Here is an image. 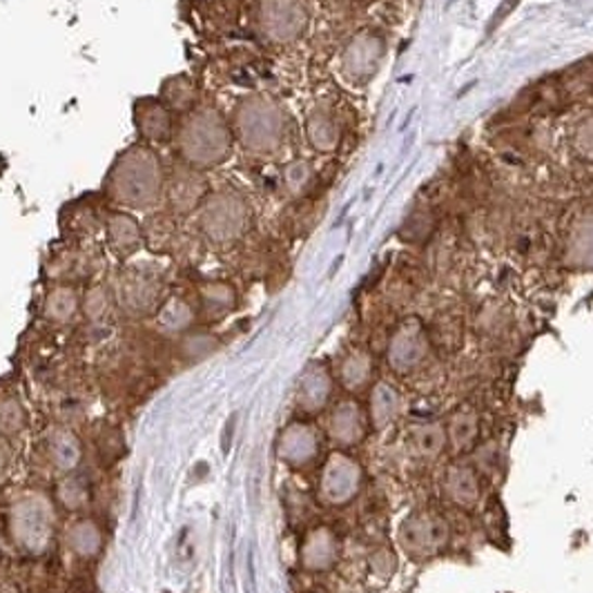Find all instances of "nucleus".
Here are the masks:
<instances>
[{"mask_svg": "<svg viewBox=\"0 0 593 593\" xmlns=\"http://www.w3.org/2000/svg\"><path fill=\"white\" fill-rule=\"evenodd\" d=\"M165 167L148 143H135L125 148L105 175V194L123 210H152L165 194Z\"/></svg>", "mask_w": 593, "mask_h": 593, "instance_id": "f257e3e1", "label": "nucleus"}, {"mask_svg": "<svg viewBox=\"0 0 593 593\" xmlns=\"http://www.w3.org/2000/svg\"><path fill=\"white\" fill-rule=\"evenodd\" d=\"M173 141L181 163L197 173L224 165L237 143L230 121L215 105H197L184 114Z\"/></svg>", "mask_w": 593, "mask_h": 593, "instance_id": "f03ea898", "label": "nucleus"}, {"mask_svg": "<svg viewBox=\"0 0 593 593\" xmlns=\"http://www.w3.org/2000/svg\"><path fill=\"white\" fill-rule=\"evenodd\" d=\"M235 139L252 154H273L286 137V114L281 105L264 94L239 101L230 118Z\"/></svg>", "mask_w": 593, "mask_h": 593, "instance_id": "7ed1b4c3", "label": "nucleus"}, {"mask_svg": "<svg viewBox=\"0 0 593 593\" xmlns=\"http://www.w3.org/2000/svg\"><path fill=\"white\" fill-rule=\"evenodd\" d=\"M252 205L232 188L210 192L197 210L199 232L212 245H232L252 228Z\"/></svg>", "mask_w": 593, "mask_h": 593, "instance_id": "20e7f679", "label": "nucleus"}, {"mask_svg": "<svg viewBox=\"0 0 593 593\" xmlns=\"http://www.w3.org/2000/svg\"><path fill=\"white\" fill-rule=\"evenodd\" d=\"M400 544L413 560H431L451 544V525L433 508H421L402 522Z\"/></svg>", "mask_w": 593, "mask_h": 593, "instance_id": "39448f33", "label": "nucleus"}, {"mask_svg": "<svg viewBox=\"0 0 593 593\" xmlns=\"http://www.w3.org/2000/svg\"><path fill=\"white\" fill-rule=\"evenodd\" d=\"M364 487V466L362 462L344 449L328 453L321 474H319V497L328 506L351 504Z\"/></svg>", "mask_w": 593, "mask_h": 593, "instance_id": "423d86ee", "label": "nucleus"}, {"mask_svg": "<svg viewBox=\"0 0 593 593\" xmlns=\"http://www.w3.org/2000/svg\"><path fill=\"white\" fill-rule=\"evenodd\" d=\"M431 355V335L417 317L400 321L389 339L387 362L395 375H411Z\"/></svg>", "mask_w": 593, "mask_h": 593, "instance_id": "0eeeda50", "label": "nucleus"}, {"mask_svg": "<svg viewBox=\"0 0 593 593\" xmlns=\"http://www.w3.org/2000/svg\"><path fill=\"white\" fill-rule=\"evenodd\" d=\"M257 21L268 40L286 46L304 36L311 16L304 0H262Z\"/></svg>", "mask_w": 593, "mask_h": 593, "instance_id": "6e6552de", "label": "nucleus"}, {"mask_svg": "<svg viewBox=\"0 0 593 593\" xmlns=\"http://www.w3.org/2000/svg\"><path fill=\"white\" fill-rule=\"evenodd\" d=\"M368 431H370L368 411L355 395L335 402L328 415L326 433L337 449L344 451L357 449L368 438Z\"/></svg>", "mask_w": 593, "mask_h": 593, "instance_id": "1a4fd4ad", "label": "nucleus"}, {"mask_svg": "<svg viewBox=\"0 0 593 593\" xmlns=\"http://www.w3.org/2000/svg\"><path fill=\"white\" fill-rule=\"evenodd\" d=\"M277 451L292 469H306L321 455V433L308 417H300L281 431Z\"/></svg>", "mask_w": 593, "mask_h": 593, "instance_id": "9d476101", "label": "nucleus"}, {"mask_svg": "<svg viewBox=\"0 0 593 593\" xmlns=\"http://www.w3.org/2000/svg\"><path fill=\"white\" fill-rule=\"evenodd\" d=\"M135 127L143 143L148 146H165L175 139V114L159 97H143L135 103L133 110Z\"/></svg>", "mask_w": 593, "mask_h": 593, "instance_id": "9b49d317", "label": "nucleus"}, {"mask_svg": "<svg viewBox=\"0 0 593 593\" xmlns=\"http://www.w3.org/2000/svg\"><path fill=\"white\" fill-rule=\"evenodd\" d=\"M442 489L446 497L462 508V512H474L482 502V480L476 466L464 457H455L444 471Z\"/></svg>", "mask_w": 593, "mask_h": 593, "instance_id": "f8f14e48", "label": "nucleus"}, {"mask_svg": "<svg viewBox=\"0 0 593 593\" xmlns=\"http://www.w3.org/2000/svg\"><path fill=\"white\" fill-rule=\"evenodd\" d=\"M332 391H335V375L330 366L324 362H313L304 370L300 387H296V406H300V411L306 417L319 415L330 404Z\"/></svg>", "mask_w": 593, "mask_h": 593, "instance_id": "ddd939ff", "label": "nucleus"}, {"mask_svg": "<svg viewBox=\"0 0 593 593\" xmlns=\"http://www.w3.org/2000/svg\"><path fill=\"white\" fill-rule=\"evenodd\" d=\"M339 551H342V544L332 527H313L302 542V565L313 573L330 571L339 560Z\"/></svg>", "mask_w": 593, "mask_h": 593, "instance_id": "4468645a", "label": "nucleus"}, {"mask_svg": "<svg viewBox=\"0 0 593 593\" xmlns=\"http://www.w3.org/2000/svg\"><path fill=\"white\" fill-rule=\"evenodd\" d=\"M337 379L349 395H359L368 391L377 381L375 355L364 346H355L346 351V355L337 366Z\"/></svg>", "mask_w": 593, "mask_h": 593, "instance_id": "2eb2a0df", "label": "nucleus"}, {"mask_svg": "<svg viewBox=\"0 0 593 593\" xmlns=\"http://www.w3.org/2000/svg\"><path fill=\"white\" fill-rule=\"evenodd\" d=\"M105 237L110 250L121 260L133 257L143 243V228L130 210H110L105 217Z\"/></svg>", "mask_w": 593, "mask_h": 593, "instance_id": "dca6fc26", "label": "nucleus"}, {"mask_svg": "<svg viewBox=\"0 0 593 593\" xmlns=\"http://www.w3.org/2000/svg\"><path fill=\"white\" fill-rule=\"evenodd\" d=\"M449 451L455 457L469 455L480 442V411L474 404L457 406L446 421Z\"/></svg>", "mask_w": 593, "mask_h": 593, "instance_id": "f3484780", "label": "nucleus"}, {"mask_svg": "<svg viewBox=\"0 0 593 593\" xmlns=\"http://www.w3.org/2000/svg\"><path fill=\"white\" fill-rule=\"evenodd\" d=\"M167 203L173 207V212H179V215H190V212H197L205 197L210 194L207 181L201 177V173L192 167H186L165 186Z\"/></svg>", "mask_w": 593, "mask_h": 593, "instance_id": "a211bd4d", "label": "nucleus"}, {"mask_svg": "<svg viewBox=\"0 0 593 593\" xmlns=\"http://www.w3.org/2000/svg\"><path fill=\"white\" fill-rule=\"evenodd\" d=\"M368 419L373 431H387L398 421V415L402 411V395L395 384L389 379H377L368 389Z\"/></svg>", "mask_w": 593, "mask_h": 593, "instance_id": "6ab92c4d", "label": "nucleus"}, {"mask_svg": "<svg viewBox=\"0 0 593 593\" xmlns=\"http://www.w3.org/2000/svg\"><path fill=\"white\" fill-rule=\"evenodd\" d=\"M408 449L419 459H438L449 451L446 424L440 419L417 421L408 431Z\"/></svg>", "mask_w": 593, "mask_h": 593, "instance_id": "aec40b11", "label": "nucleus"}, {"mask_svg": "<svg viewBox=\"0 0 593 593\" xmlns=\"http://www.w3.org/2000/svg\"><path fill=\"white\" fill-rule=\"evenodd\" d=\"M156 300H159L156 279L143 273H133L121 279V304H125L127 311L148 313L156 306Z\"/></svg>", "mask_w": 593, "mask_h": 593, "instance_id": "412c9836", "label": "nucleus"}, {"mask_svg": "<svg viewBox=\"0 0 593 593\" xmlns=\"http://www.w3.org/2000/svg\"><path fill=\"white\" fill-rule=\"evenodd\" d=\"M159 99L169 110H173V114L184 116L199 105V88H197L194 78H190L188 74H179V76H173L163 83V90H161Z\"/></svg>", "mask_w": 593, "mask_h": 593, "instance_id": "4be33fe9", "label": "nucleus"}, {"mask_svg": "<svg viewBox=\"0 0 593 593\" xmlns=\"http://www.w3.org/2000/svg\"><path fill=\"white\" fill-rule=\"evenodd\" d=\"M306 135L315 150L330 152L339 143V125L328 110L315 108L306 121Z\"/></svg>", "mask_w": 593, "mask_h": 593, "instance_id": "5701e85b", "label": "nucleus"}, {"mask_svg": "<svg viewBox=\"0 0 593 593\" xmlns=\"http://www.w3.org/2000/svg\"><path fill=\"white\" fill-rule=\"evenodd\" d=\"M80 308V296L72 286H56L46 300V317L56 324H67Z\"/></svg>", "mask_w": 593, "mask_h": 593, "instance_id": "b1692460", "label": "nucleus"}, {"mask_svg": "<svg viewBox=\"0 0 593 593\" xmlns=\"http://www.w3.org/2000/svg\"><path fill=\"white\" fill-rule=\"evenodd\" d=\"M201 306L210 317H224L237 306V292L226 281H212L201 288Z\"/></svg>", "mask_w": 593, "mask_h": 593, "instance_id": "393cba45", "label": "nucleus"}, {"mask_svg": "<svg viewBox=\"0 0 593 593\" xmlns=\"http://www.w3.org/2000/svg\"><path fill=\"white\" fill-rule=\"evenodd\" d=\"M377 59V48H373L370 36L355 38L344 52V70L355 78L373 74V61Z\"/></svg>", "mask_w": 593, "mask_h": 593, "instance_id": "a878e982", "label": "nucleus"}, {"mask_svg": "<svg viewBox=\"0 0 593 593\" xmlns=\"http://www.w3.org/2000/svg\"><path fill=\"white\" fill-rule=\"evenodd\" d=\"M108 308H110V294L105 288L94 286L92 290H88V294H85V300H83L85 315L92 317V319H99L108 313Z\"/></svg>", "mask_w": 593, "mask_h": 593, "instance_id": "bb28decb", "label": "nucleus"}, {"mask_svg": "<svg viewBox=\"0 0 593 593\" xmlns=\"http://www.w3.org/2000/svg\"><path fill=\"white\" fill-rule=\"evenodd\" d=\"M190 315H192L190 306H188V304H184L181 300H173V302H169L167 306H163V313H161L163 324H165V326H169V328L186 326V324L190 321Z\"/></svg>", "mask_w": 593, "mask_h": 593, "instance_id": "cd10ccee", "label": "nucleus"}, {"mask_svg": "<svg viewBox=\"0 0 593 593\" xmlns=\"http://www.w3.org/2000/svg\"><path fill=\"white\" fill-rule=\"evenodd\" d=\"M311 179V173H308V165L304 163H292L288 169H286V181H288V188L290 190H302Z\"/></svg>", "mask_w": 593, "mask_h": 593, "instance_id": "c85d7f7f", "label": "nucleus"}]
</instances>
